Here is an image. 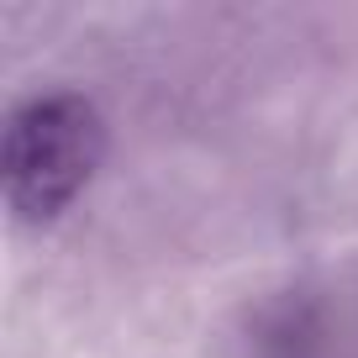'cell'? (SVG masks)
Here are the masks:
<instances>
[{
    "label": "cell",
    "mask_w": 358,
    "mask_h": 358,
    "mask_svg": "<svg viewBox=\"0 0 358 358\" xmlns=\"http://www.w3.org/2000/svg\"><path fill=\"white\" fill-rule=\"evenodd\" d=\"M106 127L101 111L74 95H32L6 122V148H0V174H6V206L16 222H53L69 211L90 174L101 169Z\"/></svg>",
    "instance_id": "obj_1"
}]
</instances>
